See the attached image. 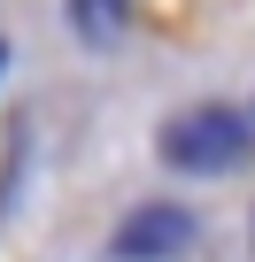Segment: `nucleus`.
I'll list each match as a JSON object with an SVG mask.
<instances>
[{
  "mask_svg": "<svg viewBox=\"0 0 255 262\" xmlns=\"http://www.w3.org/2000/svg\"><path fill=\"white\" fill-rule=\"evenodd\" d=\"M70 24H77L85 39H101V47H108V39L124 31V0H70Z\"/></svg>",
  "mask_w": 255,
  "mask_h": 262,
  "instance_id": "obj_3",
  "label": "nucleus"
},
{
  "mask_svg": "<svg viewBox=\"0 0 255 262\" xmlns=\"http://www.w3.org/2000/svg\"><path fill=\"white\" fill-rule=\"evenodd\" d=\"M163 155H170L178 170H193V178H217V170H232V162L247 155V123H240L232 108H186V116L163 131Z\"/></svg>",
  "mask_w": 255,
  "mask_h": 262,
  "instance_id": "obj_1",
  "label": "nucleus"
},
{
  "mask_svg": "<svg viewBox=\"0 0 255 262\" xmlns=\"http://www.w3.org/2000/svg\"><path fill=\"white\" fill-rule=\"evenodd\" d=\"M186 239H193V224H186L178 208H155V216H132V224L116 231V254H124V262H140V254H178Z\"/></svg>",
  "mask_w": 255,
  "mask_h": 262,
  "instance_id": "obj_2",
  "label": "nucleus"
}]
</instances>
